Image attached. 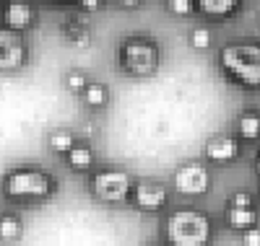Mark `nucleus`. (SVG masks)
I'll use <instances>...</instances> for the list:
<instances>
[{"instance_id": "3", "label": "nucleus", "mask_w": 260, "mask_h": 246, "mask_svg": "<svg viewBox=\"0 0 260 246\" xmlns=\"http://www.w3.org/2000/svg\"><path fill=\"white\" fill-rule=\"evenodd\" d=\"M169 246H208L211 220L201 210H175L164 226Z\"/></svg>"}, {"instance_id": "1", "label": "nucleus", "mask_w": 260, "mask_h": 246, "mask_svg": "<svg viewBox=\"0 0 260 246\" xmlns=\"http://www.w3.org/2000/svg\"><path fill=\"white\" fill-rule=\"evenodd\" d=\"M219 62L224 73L242 88H260V44L232 42L221 50Z\"/></svg>"}, {"instance_id": "17", "label": "nucleus", "mask_w": 260, "mask_h": 246, "mask_svg": "<svg viewBox=\"0 0 260 246\" xmlns=\"http://www.w3.org/2000/svg\"><path fill=\"white\" fill-rule=\"evenodd\" d=\"M47 143H50V150H52V153L65 155V153L76 145V138H73V132H68V130H55Z\"/></svg>"}, {"instance_id": "4", "label": "nucleus", "mask_w": 260, "mask_h": 246, "mask_svg": "<svg viewBox=\"0 0 260 246\" xmlns=\"http://www.w3.org/2000/svg\"><path fill=\"white\" fill-rule=\"evenodd\" d=\"M120 68L127 75H154L159 68V44L151 36H127L120 44Z\"/></svg>"}, {"instance_id": "20", "label": "nucleus", "mask_w": 260, "mask_h": 246, "mask_svg": "<svg viewBox=\"0 0 260 246\" xmlns=\"http://www.w3.org/2000/svg\"><path fill=\"white\" fill-rule=\"evenodd\" d=\"M86 83H89V78H86V73H81V70H71L68 75H65V86H68L71 94H81L86 88Z\"/></svg>"}, {"instance_id": "9", "label": "nucleus", "mask_w": 260, "mask_h": 246, "mask_svg": "<svg viewBox=\"0 0 260 246\" xmlns=\"http://www.w3.org/2000/svg\"><path fill=\"white\" fill-rule=\"evenodd\" d=\"M37 21V8L29 0H8L3 8V26L13 29V31H29Z\"/></svg>"}, {"instance_id": "8", "label": "nucleus", "mask_w": 260, "mask_h": 246, "mask_svg": "<svg viewBox=\"0 0 260 246\" xmlns=\"http://www.w3.org/2000/svg\"><path fill=\"white\" fill-rule=\"evenodd\" d=\"M133 197H136V205L146 213H154V210H161L167 205V187L161 182H154V179H141L133 189Z\"/></svg>"}, {"instance_id": "22", "label": "nucleus", "mask_w": 260, "mask_h": 246, "mask_svg": "<svg viewBox=\"0 0 260 246\" xmlns=\"http://www.w3.org/2000/svg\"><path fill=\"white\" fill-rule=\"evenodd\" d=\"M242 246H260V228L257 226L242 231Z\"/></svg>"}, {"instance_id": "16", "label": "nucleus", "mask_w": 260, "mask_h": 246, "mask_svg": "<svg viewBox=\"0 0 260 246\" xmlns=\"http://www.w3.org/2000/svg\"><path fill=\"white\" fill-rule=\"evenodd\" d=\"M237 132L245 140H257L260 138V114H242L237 119Z\"/></svg>"}, {"instance_id": "7", "label": "nucleus", "mask_w": 260, "mask_h": 246, "mask_svg": "<svg viewBox=\"0 0 260 246\" xmlns=\"http://www.w3.org/2000/svg\"><path fill=\"white\" fill-rule=\"evenodd\" d=\"M211 187V174L201 161H190L175 171V192L182 197H201Z\"/></svg>"}, {"instance_id": "5", "label": "nucleus", "mask_w": 260, "mask_h": 246, "mask_svg": "<svg viewBox=\"0 0 260 246\" xmlns=\"http://www.w3.org/2000/svg\"><path fill=\"white\" fill-rule=\"evenodd\" d=\"M130 189H133V179L127 171L120 169H104L91 179V192L102 202H122V199H127Z\"/></svg>"}, {"instance_id": "2", "label": "nucleus", "mask_w": 260, "mask_h": 246, "mask_svg": "<svg viewBox=\"0 0 260 246\" xmlns=\"http://www.w3.org/2000/svg\"><path fill=\"white\" fill-rule=\"evenodd\" d=\"M3 194L16 202H37L55 194V179L42 169H13L3 176Z\"/></svg>"}, {"instance_id": "18", "label": "nucleus", "mask_w": 260, "mask_h": 246, "mask_svg": "<svg viewBox=\"0 0 260 246\" xmlns=\"http://www.w3.org/2000/svg\"><path fill=\"white\" fill-rule=\"evenodd\" d=\"M190 44H192L195 50H208V47H211V29L195 26V29L190 31Z\"/></svg>"}, {"instance_id": "21", "label": "nucleus", "mask_w": 260, "mask_h": 246, "mask_svg": "<svg viewBox=\"0 0 260 246\" xmlns=\"http://www.w3.org/2000/svg\"><path fill=\"white\" fill-rule=\"evenodd\" d=\"M68 34H71V39H73L76 47H89V42H91L89 29H68Z\"/></svg>"}, {"instance_id": "13", "label": "nucleus", "mask_w": 260, "mask_h": 246, "mask_svg": "<svg viewBox=\"0 0 260 246\" xmlns=\"http://www.w3.org/2000/svg\"><path fill=\"white\" fill-rule=\"evenodd\" d=\"M65 161H68V166L73 171H89L94 166V150L89 145H73L68 153H65Z\"/></svg>"}, {"instance_id": "11", "label": "nucleus", "mask_w": 260, "mask_h": 246, "mask_svg": "<svg viewBox=\"0 0 260 246\" xmlns=\"http://www.w3.org/2000/svg\"><path fill=\"white\" fill-rule=\"evenodd\" d=\"M242 0H195V8H198L203 16L216 18V21H224L229 16H234L240 11Z\"/></svg>"}, {"instance_id": "10", "label": "nucleus", "mask_w": 260, "mask_h": 246, "mask_svg": "<svg viewBox=\"0 0 260 246\" xmlns=\"http://www.w3.org/2000/svg\"><path fill=\"white\" fill-rule=\"evenodd\" d=\"M240 155V145L229 135H216L206 143V158L213 163H232Z\"/></svg>"}, {"instance_id": "6", "label": "nucleus", "mask_w": 260, "mask_h": 246, "mask_svg": "<svg viewBox=\"0 0 260 246\" xmlns=\"http://www.w3.org/2000/svg\"><path fill=\"white\" fill-rule=\"evenodd\" d=\"M29 50L21 31L0 26V73H13L26 65Z\"/></svg>"}, {"instance_id": "15", "label": "nucleus", "mask_w": 260, "mask_h": 246, "mask_svg": "<svg viewBox=\"0 0 260 246\" xmlns=\"http://www.w3.org/2000/svg\"><path fill=\"white\" fill-rule=\"evenodd\" d=\"M81 99L89 104L91 109H102V106H107V101H110V91H107V86L89 80V83H86V88L81 91Z\"/></svg>"}, {"instance_id": "26", "label": "nucleus", "mask_w": 260, "mask_h": 246, "mask_svg": "<svg viewBox=\"0 0 260 246\" xmlns=\"http://www.w3.org/2000/svg\"><path fill=\"white\" fill-rule=\"evenodd\" d=\"M50 3H68V0H50Z\"/></svg>"}, {"instance_id": "12", "label": "nucleus", "mask_w": 260, "mask_h": 246, "mask_svg": "<svg viewBox=\"0 0 260 246\" xmlns=\"http://www.w3.org/2000/svg\"><path fill=\"white\" fill-rule=\"evenodd\" d=\"M226 220H229L232 228L245 231V228L257 226L260 215H257V210H252V205H250V208H229V210H226Z\"/></svg>"}, {"instance_id": "24", "label": "nucleus", "mask_w": 260, "mask_h": 246, "mask_svg": "<svg viewBox=\"0 0 260 246\" xmlns=\"http://www.w3.org/2000/svg\"><path fill=\"white\" fill-rule=\"evenodd\" d=\"M76 3H78V8H81V11L94 13V11H99V8H102L104 0H76Z\"/></svg>"}, {"instance_id": "23", "label": "nucleus", "mask_w": 260, "mask_h": 246, "mask_svg": "<svg viewBox=\"0 0 260 246\" xmlns=\"http://www.w3.org/2000/svg\"><path fill=\"white\" fill-rule=\"evenodd\" d=\"M252 205V197L247 192H237L229 197V208H250Z\"/></svg>"}, {"instance_id": "25", "label": "nucleus", "mask_w": 260, "mask_h": 246, "mask_svg": "<svg viewBox=\"0 0 260 246\" xmlns=\"http://www.w3.org/2000/svg\"><path fill=\"white\" fill-rule=\"evenodd\" d=\"M115 3H117L120 8H138L143 0H115Z\"/></svg>"}, {"instance_id": "19", "label": "nucleus", "mask_w": 260, "mask_h": 246, "mask_svg": "<svg viewBox=\"0 0 260 246\" xmlns=\"http://www.w3.org/2000/svg\"><path fill=\"white\" fill-rule=\"evenodd\" d=\"M164 6L172 16H190L195 11V0H164Z\"/></svg>"}, {"instance_id": "14", "label": "nucleus", "mask_w": 260, "mask_h": 246, "mask_svg": "<svg viewBox=\"0 0 260 246\" xmlns=\"http://www.w3.org/2000/svg\"><path fill=\"white\" fill-rule=\"evenodd\" d=\"M21 233H24V223H21V218L16 213L0 215V241H3V243H13V241L21 238Z\"/></svg>"}, {"instance_id": "27", "label": "nucleus", "mask_w": 260, "mask_h": 246, "mask_svg": "<svg viewBox=\"0 0 260 246\" xmlns=\"http://www.w3.org/2000/svg\"><path fill=\"white\" fill-rule=\"evenodd\" d=\"M257 171H260V158H257Z\"/></svg>"}]
</instances>
